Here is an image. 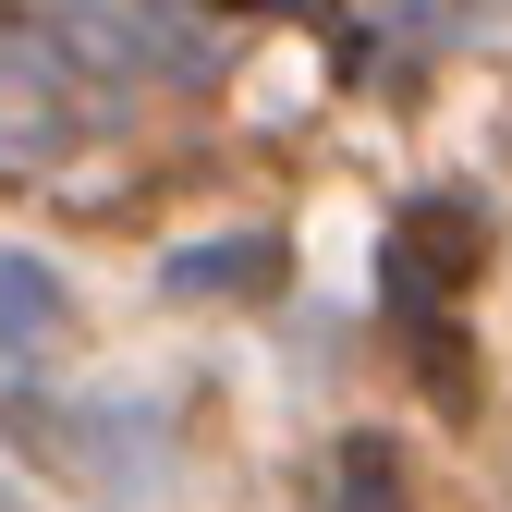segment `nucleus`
<instances>
[{
	"instance_id": "obj_3",
	"label": "nucleus",
	"mask_w": 512,
	"mask_h": 512,
	"mask_svg": "<svg viewBox=\"0 0 512 512\" xmlns=\"http://www.w3.org/2000/svg\"><path fill=\"white\" fill-rule=\"evenodd\" d=\"M220 281H281V244L269 232H244V244H208V256H171V293H220Z\"/></svg>"
},
{
	"instance_id": "obj_1",
	"label": "nucleus",
	"mask_w": 512,
	"mask_h": 512,
	"mask_svg": "<svg viewBox=\"0 0 512 512\" xmlns=\"http://www.w3.org/2000/svg\"><path fill=\"white\" fill-rule=\"evenodd\" d=\"M476 256H488L476 196H427V208L403 220V244H391V293H403V305H427V269H439V281H464Z\"/></svg>"
},
{
	"instance_id": "obj_5",
	"label": "nucleus",
	"mask_w": 512,
	"mask_h": 512,
	"mask_svg": "<svg viewBox=\"0 0 512 512\" xmlns=\"http://www.w3.org/2000/svg\"><path fill=\"white\" fill-rule=\"evenodd\" d=\"M269 13H317V0H269Z\"/></svg>"
},
{
	"instance_id": "obj_2",
	"label": "nucleus",
	"mask_w": 512,
	"mask_h": 512,
	"mask_svg": "<svg viewBox=\"0 0 512 512\" xmlns=\"http://www.w3.org/2000/svg\"><path fill=\"white\" fill-rule=\"evenodd\" d=\"M330 512H403V452L378 427H354L330 452Z\"/></svg>"
},
{
	"instance_id": "obj_4",
	"label": "nucleus",
	"mask_w": 512,
	"mask_h": 512,
	"mask_svg": "<svg viewBox=\"0 0 512 512\" xmlns=\"http://www.w3.org/2000/svg\"><path fill=\"white\" fill-rule=\"evenodd\" d=\"M37 305H49V269H37V256H13V330H37Z\"/></svg>"
}]
</instances>
